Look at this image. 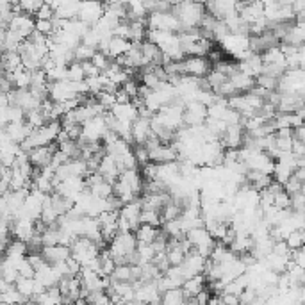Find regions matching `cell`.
I'll return each instance as SVG.
<instances>
[{"mask_svg":"<svg viewBox=\"0 0 305 305\" xmlns=\"http://www.w3.org/2000/svg\"><path fill=\"white\" fill-rule=\"evenodd\" d=\"M171 14L180 23V30L198 29L205 16V7L200 2H178L171 4Z\"/></svg>","mask_w":305,"mask_h":305,"instance_id":"6da1fadb","label":"cell"},{"mask_svg":"<svg viewBox=\"0 0 305 305\" xmlns=\"http://www.w3.org/2000/svg\"><path fill=\"white\" fill-rule=\"evenodd\" d=\"M70 252H72V259H75L81 266H86L89 261H93L100 255V248L95 243H91L86 237H77L73 239V243L70 245Z\"/></svg>","mask_w":305,"mask_h":305,"instance_id":"7a4b0ae2","label":"cell"},{"mask_svg":"<svg viewBox=\"0 0 305 305\" xmlns=\"http://www.w3.org/2000/svg\"><path fill=\"white\" fill-rule=\"evenodd\" d=\"M211 68L212 64L207 57H184L182 61H178V75L205 79Z\"/></svg>","mask_w":305,"mask_h":305,"instance_id":"3957f363","label":"cell"},{"mask_svg":"<svg viewBox=\"0 0 305 305\" xmlns=\"http://www.w3.org/2000/svg\"><path fill=\"white\" fill-rule=\"evenodd\" d=\"M102 16H104V4H100V2H81L77 20H81L88 27H93Z\"/></svg>","mask_w":305,"mask_h":305,"instance_id":"277c9868","label":"cell"},{"mask_svg":"<svg viewBox=\"0 0 305 305\" xmlns=\"http://www.w3.org/2000/svg\"><path fill=\"white\" fill-rule=\"evenodd\" d=\"M178 153L177 149L173 147V143L169 145H159L155 149L149 150V162L152 164H168V162H177Z\"/></svg>","mask_w":305,"mask_h":305,"instance_id":"5b68a950","label":"cell"},{"mask_svg":"<svg viewBox=\"0 0 305 305\" xmlns=\"http://www.w3.org/2000/svg\"><path fill=\"white\" fill-rule=\"evenodd\" d=\"M55 150H57V145L55 143L48 145V147H38V149L30 150V152L27 153L30 166H32L34 169H43V168H47V166H50L52 155H54Z\"/></svg>","mask_w":305,"mask_h":305,"instance_id":"8992f818","label":"cell"},{"mask_svg":"<svg viewBox=\"0 0 305 305\" xmlns=\"http://www.w3.org/2000/svg\"><path fill=\"white\" fill-rule=\"evenodd\" d=\"M150 136H152L150 120L138 116V118L132 122V127H131V143H134V147H143Z\"/></svg>","mask_w":305,"mask_h":305,"instance_id":"52a82bcc","label":"cell"},{"mask_svg":"<svg viewBox=\"0 0 305 305\" xmlns=\"http://www.w3.org/2000/svg\"><path fill=\"white\" fill-rule=\"evenodd\" d=\"M41 257L48 266H54V264H59V263L68 261V259L72 257V252H70V246H64V245L43 246Z\"/></svg>","mask_w":305,"mask_h":305,"instance_id":"ba28073f","label":"cell"},{"mask_svg":"<svg viewBox=\"0 0 305 305\" xmlns=\"http://www.w3.org/2000/svg\"><path fill=\"white\" fill-rule=\"evenodd\" d=\"M243 138H245V131L241 125H230L220 138V143L227 150H239L243 147Z\"/></svg>","mask_w":305,"mask_h":305,"instance_id":"9c48e42d","label":"cell"},{"mask_svg":"<svg viewBox=\"0 0 305 305\" xmlns=\"http://www.w3.org/2000/svg\"><path fill=\"white\" fill-rule=\"evenodd\" d=\"M7 30H13V32L20 34L23 39H27L30 34L34 32L32 16H27V14H21V13H14L13 18H11V21H9Z\"/></svg>","mask_w":305,"mask_h":305,"instance_id":"30bf717a","label":"cell"},{"mask_svg":"<svg viewBox=\"0 0 305 305\" xmlns=\"http://www.w3.org/2000/svg\"><path fill=\"white\" fill-rule=\"evenodd\" d=\"M141 202L140 198L134 200V202L131 203H125V205H122V209H120L118 216L122 218V220L127 221V225L131 227V232H134L138 227H140V216H141Z\"/></svg>","mask_w":305,"mask_h":305,"instance_id":"8fae6325","label":"cell"},{"mask_svg":"<svg viewBox=\"0 0 305 305\" xmlns=\"http://www.w3.org/2000/svg\"><path fill=\"white\" fill-rule=\"evenodd\" d=\"M97 173H100L109 184H115L116 180H118V177H120V173H122V171H120V168H118V164H116L115 159H113V157H109L107 153H104V155L100 157V162H98Z\"/></svg>","mask_w":305,"mask_h":305,"instance_id":"7c38bea8","label":"cell"},{"mask_svg":"<svg viewBox=\"0 0 305 305\" xmlns=\"http://www.w3.org/2000/svg\"><path fill=\"white\" fill-rule=\"evenodd\" d=\"M109 115L115 120H118V122L132 123L138 118V107L132 102H129V104H115V106L111 107Z\"/></svg>","mask_w":305,"mask_h":305,"instance_id":"4fadbf2b","label":"cell"},{"mask_svg":"<svg viewBox=\"0 0 305 305\" xmlns=\"http://www.w3.org/2000/svg\"><path fill=\"white\" fill-rule=\"evenodd\" d=\"M120 182H123L129 189L134 193V195H140L141 189H143V177H141L140 169L134 168V169H125L122 171L118 177Z\"/></svg>","mask_w":305,"mask_h":305,"instance_id":"5bb4252c","label":"cell"},{"mask_svg":"<svg viewBox=\"0 0 305 305\" xmlns=\"http://www.w3.org/2000/svg\"><path fill=\"white\" fill-rule=\"evenodd\" d=\"M205 286H207L205 277L195 275V277H191V279H187L180 289H182V293H184V298H186V300H191V298H195L200 291H203Z\"/></svg>","mask_w":305,"mask_h":305,"instance_id":"9a60e30c","label":"cell"},{"mask_svg":"<svg viewBox=\"0 0 305 305\" xmlns=\"http://www.w3.org/2000/svg\"><path fill=\"white\" fill-rule=\"evenodd\" d=\"M132 43L129 41V39H123V38H116V36H113L109 41V45H107V52L106 55L107 57H111V59H116V57H122V55H125L129 50H131Z\"/></svg>","mask_w":305,"mask_h":305,"instance_id":"2e32d148","label":"cell"},{"mask_svg":"<svg viewBox=\"0 0 305 305\" xmlns=\"http://www.w3.org/2000/svg\"><path fill=\"white\" fill-rule=\"evenodd\" d=\"M132 234H134L138 245H152L157 237H159L161 230L155 229V227H150V225H140Z\"/></svg>","mask_w":305,"mask_h":305,"instance_id":"e0dca14e","label":"cell"},{"mask_svg":"<svg viewBox=\"0 0 305 305\" xmlns=\"http://www.w3.org/2000/svg\"><path fill=\"white\" fill-rule=\"evenodd\" d=\"M230 84L236 88V91L239 95L241 93H248V91H252V89L255 88V79L250 75H246V73L243 72H236L232 77L229 79Z\"/></svg>","mask_w":305,"mask_h":305,"instance_id":"ac0fdd59","label":"cell"},{"mask_svg":"<svg viewBox=\"0 0 305 305\" xmlns=\"http://www.w3.org/2000/svg\"><path fill=\"white\" fill-rule=\"evenodd\" d=\"M184 293L182 289H169V291H164L161 295V305H182L184 304Z\"/></svg>","mask_w":305,"mask_h":305,"instance_id":"d6986e66","label":"cell"},{"mask_svg":"<svg viewBox=\"0 0 305 305\" xmlns=\"http://www.w3.org/2000/svg\"><path fill=\"white\" fill-rule=\"evenodd\" d=\"M304 241H305V236H304V230H293L286 236L284 243L288 245L289 250H298V248H304Z\"/></svg>","mask_w":305,"mask_h":305,"instance_id":"ffe728a7","label":"cell"},{"mask_svg":"<svg viewBox=\"0 0 305 305\" xmlns=\"http://www.w3.org/2000/svg\"><path fill=\"white\" fill-rule=\"evenodd\" d=\"M140 225H150V227H159L162 225V218L159 211H141Z\"/></svg>","mask_w":305,"mask_h":305,"instance_id":"44dd1931","label":"cell"},{"mask_svg":"<svg viewBox=\"0 0 305 305\" xmlns=\"http://www.w3.org/2000/svg\"><path fill=\"white\" fill-rule=\"evenodd\" d=\"M93 48L86 47V45H82V43H79L75 47V50H73V61L75 63H86V61H91V57L95 55Z\"/></svg>","mask_w":305,"mask_h":305,"instance_id":"7402d4cb","label":"cell"},{"mask_svg":"<svg viewBox=\"0 0 305 305\" xmlns=\"http://www.w3.org/2000/svg\"><path fill=\"white\" fill-rule=\"evenodd\" d=\"M84 72H82L81 63H75L73 61L72 64H68V73H66V81L70 82H84Z\"/></svg>","mask_w":305,"mask_h":305,"instance_id":"603a6c76","label":"cell"},{"mask_svg":"<svg viewBox=\"0 0 305 305\" xmlns=\"http://www.w3.org/2000/svg\"><path fill=\"white\" fill-rule=\"evenodd\" d=\"M111 279L115 280V282H131V266H127V264L116 266Z\"/></svg>","mask_w":305,"mask_h":305,"instance_id":"cb8c5ba5","label":"cell"},{"mask_svg":"<svg viewBox=\"0 0 305 305\" xmlns=\"http://www.w3.org/2000/svg\"><path fill=\"white\" fill-rule=\"evenodd\" d=\"M111 61H113V59H111V57H107L106 54H102V52H95V55L91 57V64H93V66L97 68L100 73L104 72L107 66H109Z\"/></svg>","mask_w":305,"mask_h":305,"instance_id":"d4e9b609","label":"cell"},{"mask_svg":"<svg viewBox=\"0 0 305 305\" xmlns=\"http://www.w3.org/2000/svg\"><path fill=\"white\" fill-rule=\"evenodd\" d=\"M132 153H134L136 157V162H138V168H143L145 164H149V152H147V149L145 147H134L132 149Z\"/></svg>","mask_w":305,"mask_h":305,"instance_id":"484cf974","label":"cell"},{"mask_svg":"<svg viewBox=\"0 0 305 305\" xmlns=\"http://www.w3.org/2000/svg\"><path fill=\"white\" fill-rule=\"evenodd\" d=\"M289 261H291V263H295L297 266L305 268V252H304V248H298V250H291Z\"/></svg>","mask_w":305,"mask_h":305,"instance_id":"4316f807","label":"cell"},{"mask_svg":"<svg viewBox=\"0 0 305 305\" xmlns=\"http://www.w3.org/2000/svg\"><path fill=\"white\" fill-rule=\"evenodd\" d=\"M36 20H52V18H54V11H52V7L48 4H45V2H43V5L41 7H39V11L38 13H36Z\"/></svg>","mask_w":305,"mask_h":305,"instance_id":"83f0119b","label":"cell"},{"mask_svg":"<svg viewBox=\"0 0 305 305\" xmlns=\"http://www.w3.org/2000/svg\"><path fill=\"white\" fill-rule=\"evenodd\" d=\"M82 66V72H84V77L86 79H89V77H97L100 75V72H98L97 68L91 64V61H86V63H81Z\"/></svg>","mask_w":305,"mask_h":305,"instance_id":"f1b7e54d","label":"cell"},{"mask_svg":"<svg viewBox=\"0 0 305 305\" xmlns=\"http://www.w3.org/2000/svg\"><path fill=\"white\" fill-rule=\"evenodd\" d=\"M293 140H295V141H300V143H304V141H305V127H304V125H300V127H295V129H293Z\"/></svg>","mask_w":305,"mask_h":305,"instance_id":"f546056e","label":"cell"},{"mask_svg":"<svg viewBox=\"0 0 305 305\" xmlns=\"http://www.w3.org/2000/svg\"><path fill=\"white\" fill-rule=\"evenodd\" d=\"M264 304V300H261V298H257L255 302H252V304H248V305H263Z\"/></svg>","mask_w":305,"mask_h":305,"instance_id":"4dcf8cb0","label":"cell"},{"mask_svg":"<svg viewBox=\"0 0 305 305\" xmlns=\"http://www.w3.org/2000/svg\"><path fill=\"white\" fill-rule=\"evenodd\" d=\"M182 305H196V304H195V300L191 298V300H184V304H182Z\"/></svg>","mask_w":305,"mask_h":305,"instance_id":"1f68e13d","label":"cell"},{"mask_svg":"<svg viewBox=\"0 0 305 305\" xmlns=\"http://www.w3.org/2000/svg\"><path fill=\"white\" fill-rule=\"evenodd\" d=\"M18 305H25V304H18Z\"/></svg>","mask_w":305,"mask_h":305,"instance_id":"d6a6232c","label":"cell"},{"mask_svg":"<svg viewBox=\"0 0 305 305\" xmlns=\"http://www.w3.org/2000/svg\"><path fill=\"white\" fill-rule=\"evenodd\" d=\"M0 57H2V52H0Z\"/></svg>","mask_w":305,"mask_h":305,"instance_id":"836d02e7","label":"cell"}]
</instances>
